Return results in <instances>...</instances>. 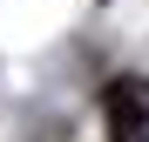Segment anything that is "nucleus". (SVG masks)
<instances>
[{
  "mask_svg": "<svg viewBox=\"0 0 149 142\" xmlns=\"http://www.w3.org/2000/svg\"><path fill=\"white\" fill-rule=\"evenodd\" d=\"M102 115H109V142H149V81L142 75L109 81Z\"/></svg>",
  "mask_w": 149,
  "mask_h": 142,
  "instance_id": "obj_1",
  "label": "nucleus"
}]
</instances>
